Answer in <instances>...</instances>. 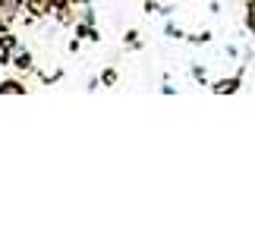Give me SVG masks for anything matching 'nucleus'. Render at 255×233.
Returning <instances> with one entry per match:
<instances>
[{
  "instance_id": "1",
  "label": "nucleus",
  "mask_w": 255,
  "mask_h": 233,
  "mask_svg": "<svg viewBox=\"0 0 255 233\" xmlns=\"http://www.w3.org/2000/svg\"><path fill=\"white\" fill-rule=\"evenodd\" d=\"M22 6H25V0H0V22L9 28L19 19V9Z\"/></svg>"
},
{
  "instance_id": "2",
  "label": "nucleus",
  "mask_w": 255,
  "mask_h": 233,
  "mask_svg": "<svg viewBox=\"0 0 255 233\" xmlns=\"http://www.w3.org/2000/svg\"><path fill=\"white\" fill-rule=\"evenodd\" d=\"M25 9H28V16L41 19L47 13H54V0H25Z\"/></svg>"
},
{
  "instance_id": "3",
  "label": "nucleus",
  "mask_w": 255,
  "mask_h": 233,
  "mask_svg": "<svg viewBox=\"0 0 255 233\" xmlns=\"http://www.w3.org/2000/svg\"><path fill=\"white\" fill-rule=\"evenodd\" d=\"M16 38L13 35H0V63H13V54H16Z\"/></svg>"
},
{
  "instance_id": "4",
  "label": "nucleus",
  "mask_w": 255,
  "mask_h": 233,
  "mask_svg": "<svg viewBox=\"0 0 255 233\" xmlns=\"http://www.w3.org/2000/svg\"><path fill=\"white\" fill-rule=\"evenodd\" d=\"M13 66L19 73H28L32 70V54L25 51V47H16V54H13Z\"/></svg>"
},
{
  "instance_id": "5",
  "label": "nucleus",
  "mask_w": 255,
  "mask_h": 233,
  "mask_svg": "<svg viewBox=\"0 0 255 233\" xmlns=\"http://www.w3.org/2000/svg\"><path fill=\"white\" fill-rule=\"evenodd\" d=\"M211 89H214V95H233V92L240 89V76H233V79H224V82H214Z\"/></svg>"
},
{
  "instance_id": "6",
  "label": "nucleus",
  "mask_w": 255,
  "mask_h": 233,
  "mask_svg": "<svg viewBox=\"0 0 255 233\" xmlns=\"http://www.w3.org/2000/svg\"><path fill=\"white\" fill-rule=\"evenodd\" d=\"M0 95H25V85L19 79H6V82H0Z\"/></svg>"
},
{
  "instance_id": "7",
  "label": "nucleus",
  "mask_w": 255,
  "mask_h": 233,
  "mask_svg": "<svg viewBox=\"0 0 255 233\" xmlns=\"http://www.w3.org/2000/svg\"><path fill=\"white\" fill-rule=\"evenodd\" d=\"M246 28L255 35V0H249V6H246Z\"/></svg>"
},
{
  "instance_id": "8",
  "label": "nucleus",
  "mask_w": 255,
  "mask_h": 233,
  "mask_svg": "<svg viewBox=\"0 0 255 233\" xmlns=\"http://www.w3.org/2000/svg\"><path fill=\"white\" fill-rule=\"evenodd\" d=\"M192 79H195V82H208V70H205L202 63H195V66H192Z\"/></svg>"
},
{
  "instance_id": "9",
  "label": "nucleus",
  "mask_w": 255,
  "mask_h": 233,
  "mask_svg": "<svg viewBox=\"0 0 255 233\" xmlns=\"http://www.w3.org/2000/svg\"><path fill=\"white\" fill-rule=\"evenodd\" d=\"M117 79H120V76H117V70H104V73H101V85H117Z\"/></svg>"
},
{
  "instance_id": "10",
  "label": "nucleus",
  "mask_w": 255,
  "mask_h": 233,
  "mask_svg": "<svg viewBox=\"0 0 255 233\" xmlns=\"http://www.w3.org/2000/svg\"><path fill=\"white\" fill-rule=\"evenodd\" d=\"M82 22L95 25V9H92V3H85V6H82Z\"/></svg>"
},
{
  "instance_id": "11",
  "label": "nucleus",
  "mask_w": 255,
  "mask_h": 233,
  "mask_svg": "<svg viewBox=\"0 0 255 233\" xmlns=\"http://www.w3.org/2000/svg\"><path fill=\"white\" fill-rule=\"evenodd\" d=\"M167 35H170V38H186V35H183V28H180V25H173V22H167Z\"/></svg>"
},
{
  "instance_id": "12",
  "label": "nucleus",
  "mask_w": 255,
  "mask_h": 233,
  "mask_svg": "<svg viewBox=\"0 0 255 233\" xmlns=\"http://www.w3.org/2000/svg\"><path fill=\"white\" fill-rule=\"evenodd\" d=\"M224 54H227L230 60H237V57H240V51H237V47H233V44H227V47H224Z\"/></svg>"
},
{
  "instance_id": "13",
  "label": "nucleus",
  "mask_w": 255,
  "mask_h": 233,
  "mask_svg": "<svg viewBox=\"0 0 255 233\" xmlns=\"http://www.w3.org/2000/svg\"><path fill=\"white\" fill-rule=\"evenodd\" d=\"M76 3H79V6H85V3H92V0H76Z\"/></svg>"
},
{
  "instance_id": "14",
  "label": "nucleus",
  "mask_w": 255,
  "mask_h": 233,
  "mask_svg": "<svg viewBox=\"0 0 255 233\" xmlns=\"http://www.w3.org/2000/svg\"><path fill=\"white\" fill-rule=\"evenodd\" d=\"M3 32H6V25H3V22H0V35H3Z\"/></svg>"
}]
</instances>
